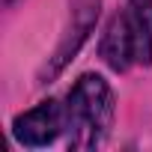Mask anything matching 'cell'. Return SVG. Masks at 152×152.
<instances>
[{"mask_svg": "<svg viewBox=\"0 0 152 152\" xmlns=\"http://www.w3.org/2000/svg\"><path fill=\"white\" fill-rule=\"evenodd\" d=\"M63 113H66L69 149H81V152L99 149L113 122V93L99 75H84L72 87Z\"/></svg>", "mask_w": 152, "mask_h": 152, "instance_id": "6da1fadb", "label": "cell"}, {"mask_svg": "<svg viewBox=\"0 0 152 152\" xmlns=\"http://www.w3.org/2000/svg\"><path fill=\"white\" fill-rule=\"evenodd\" d=\"M102 57L116 72L152 60V0H128V9L110 21L102 39Z\"/></svg>", "mask_w": 152, "mask_h": 152, "instance_id": "7a4b0ae2", "label": "cell"}, {"mask_svg": "<svg viewBox=\"0 0 152 152\" xmlns=\"http://www.w3.org/2000/svg\"><path fill=\"white\" fill-rule=\"evenodd\" d=\"M63 128H66V113H63V104L54 99L42 102L39 107L21 113L12 122V134L24 146H48Z\"/></svg>", "mask_w": 152, "mask_h": 152, "instance_id": "3957f363", "label": "cell"}, {"mask_svg": "<svg viewBox=\"0 0 152 152\" xmlns=\"http://www.w3.org/2000/svg\"><path fill=\"white\" fill-rule=\"evenodd\" d=\"M72 18H75V27L69 30L66 42H63V45H60V51L54 54V63H51V66H45V72L39 75V81L54 78V75L69 63V57L81 48V42L87 39V33L93 30V24H96V18H99V0H75Z\"/></svg>", "mask_w": 152, "mask_h": 152, "instance_id": "277c9868", "label": "cell"}]
</instances>
